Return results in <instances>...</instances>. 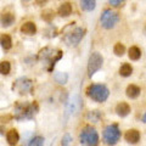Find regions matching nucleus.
<instances>
[{
    "label": "nucleus",
    "mask_w": 146,
    "mask_h": 146,
    "mask_svg": "<svg viewBox=\"0 0 146 146\" xmlns=\"http://www.w3.org/2000/svg\"><path fill=\"white\" fill-rule=\"evenodd\" d=\"M62 76H65V74H63V73H61V72H58V73H56V74H55V79H56L57 83L65 84L66 80H67V77H63V78H62Z\"/></svg>",
    "instance_id": "obj_26"
},
{
    "label": "nucleus",
    "mask_w": 146,
    "mask_h": 146,
    "mask_svg": "<svg viewBox=\"0 0 146 146\" xmlns=\"http://www.w3.org/2000/svg\"><path fill=\"white\" fill-rule=\"evenodd\" d=\"M79 5H80V9L83 11L90 12V11H93L94 9H95V5H96V0H80Z\"/></svg>",
    "instance_id": "obj_19"
},
{
    "label": "nucleus",
    "mask_w": 146,
    "mask_h": 146,
    "mask_svg": "<svg viewBox=\"0 0 146 146\" xmlns=\"http://www.w3.org/2000/svg\"><path fill=\"white\" fill-rule=\"evenodd\" d=\"M6 141L10 146H16L20 141V133L16 128H11L6 131Z\"/></svg>",
    "instance_id": "obj_11"
},
{
    "label": "nucleus",
    "mask_w": 146,
    "mask_h": 146,
    "mask_svg": "<svg viewBox=\"0 0 146 146\" xmlns=\"http://www.w3.org/2000/svg\"><path fill=\"white\" fill-rule=\"evenodd\" d=\"M0 134H5V128L3 125H0Z\"/></svg>",
    "instance_id": "obj_30"
},
{
    "label": "nucleus",
    "mask_w": 146,
    "mask_h": 146,
    "mask_svg": "<svg viewBox=\"0 0 146 146\" xmlns=\"http://www.w3.org/2000/svg\"><path fill=\"white\" fill-rule=\"evenodd\" d=\"M133 73V67H131L130 63H122V66L119 67V74L122 77H129Z\"/></svg>",
    "instance_id": "obj_21"
},
{
    "label": "nucleus",
    "mask_w": 146,
    "mask_h": 146,
    "mask_svg": "<svg viewBox=\"0 0 146 146\" xmlns=\"http://www.w3.org/2000/svg\"><path fill=\"white\" fill-rule=\"evenodd\" d=\"M128 57H129L131 61H138L139 58L141 57V50H140V48L136 46V45L130 46L129 50H128Z\"/></svg>",
    "instance_id": "obj_18"
},
{
    "label": "nucleus",
    "mask_w": 146,
    "mask_h": 146,
    "mask_svg": "<svg viewBox=\"0 0 146 146\" xmlns=\"http://www.w3.org/2000/svg\"><path fill=\"white\" fill-rule=\"evenodd\" d=\"M48 1H49V0H34L35 5H38V6H44Z\"/></svg>",
    "instance_id": "obj_29"
},
{
    "label": "nucleus",
    "mask_w": 146,
    "mask_h": 146,
    "mask_svg": "<svg viewBox=\"0 0 146 146\" xmlns=\"http://www.w3.org/2000/svg\"><path fill=\"white\" fill-rule=\"evenodd\" d=\"M12 90H16L20 95H26V94H33L34 91V83L33 80L26 77L18 78L17 80L13 82L12 84Z\"/></svg>",
    "instance_id": "obj_7"
},
{
    "label": "nucleus",
    "mask_w": 146,
    "mask_h": 146,
    "mask_svg": "<svg viewBox=\"0 0 146 146\" xmlns=\"http://www.w3.org/2000/svg\"><path fill=\"white\" fill-rule=\"evenodd\" d=\"M0 45H1V48L4 50H10L12 48V39L10 34L7 33L1 34V36H0Z\"/></svg>",
    "instance_id": "obj_17"
},
{
    "label": "nucleus",
    "mask_w": 146,
    "mask_h": 146,
    "mask_svg": "<svg viewBox=\"0 0 146 146\" xmlns=\"http://www.w3.org/2000/svg\"><path fill=\"white\" fill-rule=\"evenodd\" d=\"M101 112L98 111V110H93V111H89L88 113H86V119H88V122L90 123H98L101 121Z\"/></svg>",
    "instance_id": "obj_20"
},
{
    "label": "nucleus",
    "mask_w": 146,
    "mask_h": 146,
    "mask_svg": "<svg viewBox=\"0 0 146 146\" xmlns=\"http://www.w3.org/2000/svg\"><path fill=\"white\" fill-rule=\"evenodd\" d=\"M71 141H72L71 135L70 134H65L63 135V138H62V146H70Z\"/></svg>",
    "instance_id": "obj_27"
},
{
    "label": "nucleus",
    "mask_w": 146,
    "mask_h": 146,
    "mask_svg": "<svg viewBox=\"0 0 146 146\" xmlns=\"http://www.w3.org/2000/svg\"><path fill=\"white\" fill-rule=\"evenodd\" d=\"M143 122H144V123H146V113L143 116Z\"/></svg>",
    "instance_id": "obj_31"
},
{
    "label": "nucleus",
    "mask_w": 146,
    "mask_h": 146,
    "mask_svg": "<svg viewBox=\"0 0 146 146\" xmlns=\"http://www.w3.org/2000/svg\"><path fill=\"white\" fill-rule=\"evenodd\" d=\"M79 143L82 146H99L100 136L96 128L91 124H85L79 131Z\"/></svg>",
    "instance_id": "obj_3"
},
{
    "label": "nucleus",
    "mask_w": 146,
    "mask_h": 146,
    "mask_svg": "<svg viewBox=\"0 0 146 146\" xmlns=\"http://www.w3.org/2000/svg\"><path fill=\"white\" fill-rule=\"evenodd\" d=\"M140 93H141L140 86L135 85V84H129V85L127 86V89H125V95H127V96L129 98V99H131V100L139 98Z\"/></svg>",
    "instance_id": "obj_15"
},
{
    "label": "nucleus",
    "mask_w": 146,
    "mask_h": 146,
    "mask_svg": "<svg viewBox=\"0 0 146 146\" xmlns=\"http://www.w3.org/2000/svg\"><path fill=\"white\" fill-rule=\"evenodd\" d=\"M118 21H119V13L112 9H105L100 16V25L105 29H112Z\"/></svg>",
    "instance_id": "obj_6"
},
{
    "label": "nucleus",
    "mask_w": 146,
    "mask_h": 146,
    "mask_svg": "<svg viewBox=\"0 0 146 146\" xmlns=\"http://www.w3.org/2000/svg\"><path fill=\"white\" fill-rule=\"evenodd\" d=\"M39 111V105L36 101H16L13 105V118L16 121H25L33 118Z\"/></svg>",
    "instance_id": "obj_1"
},
{
    "label": "nucleus",
    "mask_w": 146,
    "mask_h": 146,
    "mask_svg": "<svg viewBox=\"0 0 146 146\" xmlns=\"http://www.w3.org/2000/svg\"><path fill=\"white\" fill-rule=\"evenodd\" d=\"M61 57H62L61 50H55V49H50V48L43 49L38 55V58L40 61H44L49 65L48 71H50V72L52 71L55 63H56L58 60H61Z\"/></svg>",
    "instance_id": "obj_5"
},
{
    "label": "nucleus",
    "mask_w": 146,
    "mask_h": 146,
    "mask_svg": "<svg viewBox=\"0 0 146 146\" xmlns=\"http://www.w3.org/2000/svg\"><path fill=\"white\" fill-rule=\"evenodd\" d=\"M11 72V63L9 61H0V74L7 76Z\"/></svg>",
    "instance_id": "obj_22"
},
{
    "label": "nucleus",
    "mask_w": 146,
    "mask_h": 146,
    "mask_svg": "<svg viewBox=\"0 0 146 146\" xmlns=\"http://www.w3.org/2000/svg\"><path fill=\"white\" fill-rule=\"evenodd\" d=\"M85 94L86 96L90 98L93 101L98 102V104H102L105 102L110 96V90L105 84L101 83H93L86 86L85 89Z\"/></svg>",
    "instance_id": "obj_2"
},
{
    "label": "nucleus",
    "mask_w": 146,
    "mask_h": 146,
    "mask_svg": "<svg viewBox=\"0 0 146 146\" xmlns=\"http://www.w3.org/2000/svg\"><path fill=\"white\" fill-rule=\"evenodd\" d=\"M15 20H16V17L12 12L6 11V12H3L1 15H0V23H1L3 27L12 26L13 23H15Z\"/></svg>",
    "instance_id": "obj_13"
},
{
    "label": "nucleus",
    "mask_w": 146,
    "mask_h": 146,
    "mask_svg": "<svg viewBox=\"0 0 146 146\" xmlns=\"http://www.w3.org/2000/svg\"><path fill=\"white\" fill-rule=\"evenodd\" d=\"M122 138V131L117 123H112L104 128L102 130V141L108 146H115Z\"/></svg>",
    "instance_id": "obj_4"
},
{
    "label": "nucleus",
    "mask_w": 146,
    "mask_h": 146,
    "mask_svg": "<svg viewBox=\"0 0 146 146\" xmlns=\"http://www.w3.org/2000/svg\"><path fill=\"white\" fill-rule=\"evenodd\" d=\"M108 3H110V5L113 6V7H118V6H121L123 3H124V0H108Z\"/></svg>",
    "instance_id": "obj_28"
},
{
    "label": "nucleus",
    "mask_w": 146,
    "mask_h": 146,
    "mask_svg": "<svg viewBox=\"0 0 146 146\" xmlns=\"http://www.w3.org/2000/svg\"><path fill=\"white\" fill-rule=\"evenodd\" d=\"M20 31L21 33H23L26 35H34L36 33V25L32 21H27L21 26Z\"/></svg>",
    "instance_id": "obj_14"
},
{
    "label": "nucleus",
    "mask_w": 146,
    "mask_h": 146,
    "mask_svg": "<svg viewBox=\"0 0 146 146\" xmlns=\"http://www.w3.org/2000/svg\"><path fill=\"white\" fill-rule=\"evenodd\" d=\"M84 35H85V29L80 28V27H77V28H74L73 31L66 33V35L63 36V42L67 45L74 46V45L80 43V40L84 38Z\"/></svg>",
    "instance_id": "obj_9"
},
{
    "label": "nucleus",
    "mask_w": 146,
    "mask_h": 146,
    "mask_svg": "<svg viewBox=\"0 0 146 146\" xmlns=\"http://www.w3.org/2000/svg\"><path fill=\"white\" fill-rule=\"evenodd\" d=\"M115 111H116V113H117V115L119 116V117L124 118V117H127V116L130 113L131 108H130V105L128 104V102H125V101H121V102H118V104H117V106H116V108H115Z\"/></svg>",
    "instance_id": "obj_12"
},
{
    "label": "nucleus",
    "mask_w": 146,
    "mask_h": 146,
    "mask_svg": "<svg viewBox=\"0 0 146 146\" xmlns=\"http://www.w3.org/2000/svg\"><path fill=\"white\" fill-rule=\"evenodd\" d=\"M102 63H104V57L101 56L100 52H93L90 55L89 61H88V76L90 77V78L98 71L101 70Z\"/></svg>",
    "instance_id": "obj_8"
},
{
    "label": "nucleus",
    "mask_w": 146,
    "mask_h": 146,
    "mask_svg": "<svg viewBox=\"0 0 146 146\" xmlns=\"http://www.w3.org/2000/svg\"><path fill=\"white\" fill-rule=\"evenodd\" d=\"M124 52H125V45L123 43L118 42L113 45V54H115L116 56H123Z\"/></svg>",
    "instance_id": "obj_24"
},
{
    "label": "nucleus",
    "mask_w": 146,
    "mask_h": 146,
    "mask_svg": "<svg viewBox=\"0 0 146 146\" xmlns=\"http://www.w3.org/2000/svg\"><path fill=\"white\" fill-rule=\"evenodd\" d=\"M123 138L124 140L127 141L128 144H131V145H136L140 141L141 139V134L138 129H135V128H131V129H128L124 135H123Z\"/></svg>",
    "instance_id": "obj_10"
},
{
    "label": "nucleus",
    "mask_w": 146,
    "mask_h": 146,
    "mask_svg": "<svg viewBox=\"0 0 146 146\" xmlns=\"http://www.w3.org/2000/svg\"><path fill=\"white\" fill-rule=\"evenodd\" d=\"M55 17V12L52 10H50V9H48V10H44L42 12V20L48 22V23H50V22H52Z\"/></svg>",
    "instance_id": "obj_25"
},
{
    "label": "nucleus",
    "mask_w": 146,
    "mask_h": 146,
    "mask_svg": "<svg viewBox=\"0 0 146 146\" xmlns=\"http://www.w3.org/2000/svg\"><path fill=\"white\" fill-rule=\"evenodd\" d=\"M72 11H73L72 4L71 3H63V4H61V5H60V7H58L57 13L61 17H68V16L72 15Z\"/></svg>",
    "instance_id": "obj_16"
},
{
    "label": "nucleus",
    "mask_w": 146,
    "mask_h": 146,
    "mask_svg": "<svg viewBox=\"0 0 146 146\" xmlns=\"http://www.w3.org/2000/svg\"><path fill=\"white\" fill-rule=\"evenodd\" d=\"M44 136L42 135H35L28 141V146H44Z\"/></svg>",
    "instance_id": "obj_23"
}]
</instances>
